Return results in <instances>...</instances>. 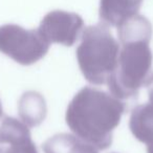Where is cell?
Returning a JSON list of instances; mask_svg holds the SVG:
<instances>
[{"mask_svg": "<svg viewBox=\"0 0 153 153\" xmlns=\"http://www.w3.org/2000/svg\"><path fill=\"white\" fill-rule=\"evenodd\" d=\"M126 106L121 99L91 87L80 90L68 105L66 123L72 132L99 150L112 143Z\"/></svg>", "mask_w": 153, "mask_h": 153, "instance_id": "1", "label": "cell"}, {"mask_svg": "<svg viewBox=\"0 0 153 153\" xmlns=\"http://www.w3.org/2000/svg\"><path fill=\"white\" fill-rule=\"evenodd\" d=\"M119 53V43L104 23L86 27L76 48L80 69L94 85L107 84L117 67Z\"/></svg>", "mask_w": 153, "mask_h": 153, "instance_id": "2", "label": "cell"}, {"mask_svg": "<svg viewBox=\"0 0 153 153\" xmlns=\"http://www.w3.org/2000/svg\"><path fill=\"white\" fill-rule=\"evenodd\" d=\"M149 43L145 40L121 43L117 67L107 82L112 96L121 100L133 98L151 81L153 56Z\"/></svg>", "mask_w": 153, "mask_h": 153, "instance_id": "3", "label": "cell"}, {"mask_svg": "<svg viewBox=\"0 0 153 153\" xmlns=\"http://www.w3.org/2000/svg\"><path fill=\"white\" fill-rule=\"evenodd\" d=\"M49 43L38 30H25L17 24L0 26V51L22 65H30L47 53Z\"/></svg>", "mask_w": 153, "mask_h": 153, "instance_id": "4", "label": "cell"}, {"mask_svg": "<svg viewBox=\"0 0 153 153\" xmlns=\"http://www.w3.org/2000/svg\"><path fill=\"white\" fill-rule=\"evenodd\" d=\"M83 27L84 21L78 14L53 11L44 16L38 30L48 43L72 46L79 38Z\"/></svg>", "mask_w": 153, "mask_h": 153, "instance_id": "5", "label": "cell"}, {"mask_svg": "<svg viewBox=\"0 0 153 153\" xmlns=\"http://www.w3.org/2000/svg\"><path fill=\"white\" fill-rule=\"evenodd\" d=\"M144 0H100L99 15L105 25L119 26L136 15Z\"/></svg>", "mask_w": 153, "mask_h": 153, "instance_id": "6", "label": "cell"}, {"mask_svg": "<svg viewBox=\"0 0 153 153\" xmlns=\"http://www.w3.org/2000/svg\"><path fill=\"white\" fill-rule=\"evenodd\" d=\"M130 130L140 142L153 144V104L138 105L130 117Z\"/></svg>", "mask_w": 153, "mask_h": 153, "instance_id": "7", "label": "cell"}, {"mask_svg": "<svg viewBox=\"0 0 153 153\" xmlns=\"http://www.w3.org/2000/svg\"><path fill=\"white\" fill-rule=\"evenodd\" d=\"M44 153H98L97 148L76 135L56 134L43 145Z\"/></svg>", "mask_w": 153, "mask_h": 153, "instance_id": "8", "label": "cell"}, {"mask_svg": "<svg viewBox=\"0 0 153 153\" xmlns=\"http://www.w3.org/2000/svg\"><path fill=\"white\" fill-rule=\"evenodd\" d=\"M19 114L24 124L30 127L38 126L46 115V105L43 97L36 91H28L19 102Z\"/></svg>", "mask_w": 153, "mask_h": 153, "instance_id": "9", "label": "cell"}, {"mask_svg": "<svg viewBox=\"0 0 153 153\" xmlns=\"http://www.w3.org/2000/svg\"><path fill=\"white\" fill-rule=\"evenodd\" d=\"M117 34L121 43L133 40L150 41L152 37V25L146 17L136 14L117 26Z\"/></svg>", "mask_w": 153, "mask_h": 153, "instance_id": "10", "label": "cell"}, {"mask_svg": "<svg viewBox=\"0 0 153 153\" xmlns=\"http://www.w3.org/2000/svg\"><path fill=\"white\" fill-rule=\"evenodd\" d=\"M30 138V132L26 124L7 115L0 120V144H16Z\"/></svg>", "mask_w": 153, "mask_h": 153, "instance_id": "11", "label": "cell"}, {"mask_svg": "<svg viewBox=\"0 0 153 153\" xmlns=\"http://www.w3.org/2000/svg\"><path fill=\"white\" fill-rule=\"evenodd\" d=\"M5 153H38V150L32 138H28L16 144H12L7 149Z\"/></svg>", "mask_w": 153, "mask_h": 153, "instance_id": "12", "label": "cell"}, {"mask_svg": "<svg viewBox=\"0 0 153 153\" xmlns=\"http://www.w3.org/2000/svg\"><path fill=\"white\" fill-rule=\"evenodd\" d=\"M147 86H148L149 100H150V103H152L153 104V76H152V79H151V81L149 82V84Z\"/></svg>", "mask_w": 153, "mask_h": 153, "instance_id": "13", "label": "cell"}, {"mask_svg": "<svg viewBox=\"0 0 153 153\" xmlns=\"http://www.w3.org/2000/svg\"><path fill=\"white\" fill-rule=\"evenodd\" d=\"M147 152L148 153H153V144L148 145V148H147Z\"/></svg>", "mask_w": 153, "mask_h": 153, "instance_id": "14", "label": "cell"}, {"mask_svg": "<svg viewBox=\"0 0 153 153\" xmlns=\"http://www.w3.org/2000/svg\"><path fill=\"white\" fill-rule=\"evenodd\" d=\"M3 110H2V106H1V102H0V120H1V117H3Z\"/></svg>", "mask_w": 153, "mask_h": 153, "instance_id": "15", "label": "cell"}, {"mask_svg": "<svg viewBox=\"0 0 153 153\" xmlns=\"http://www.w3.org/2000/svg\"><path fill=\"white\" fill-rule=\"evenodd\" d=\"M0 153H1V150H0Z\"/></svg>", "mask_w": 153, "mask_h": 153, "instance_id": "16", "label": "cell"}]
</instances>
